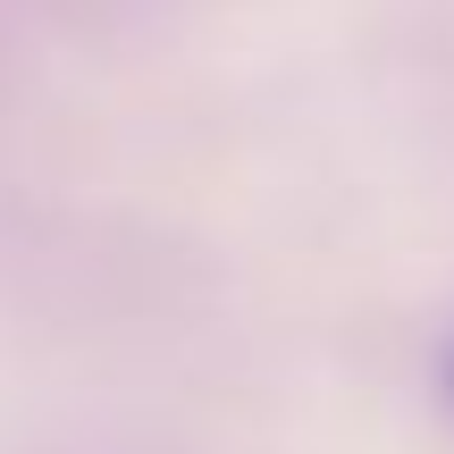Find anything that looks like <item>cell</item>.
Instances as JSON below:
<instances>
[{
  "label": "cell",
  "instance_id": "obj_1",
  "mask_svg": "<svg viewBox=\"0 0 454 454\" xmlns=\"http://www.w3.org/2000/svg\"><path fill=\"white\" fill-rule=\"evenodd\" d=\"M446 395H454V354H446Z\"/></svg>",
  "mask_w": 454,
  "mask_h": 454
}]
</instances>
